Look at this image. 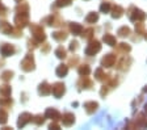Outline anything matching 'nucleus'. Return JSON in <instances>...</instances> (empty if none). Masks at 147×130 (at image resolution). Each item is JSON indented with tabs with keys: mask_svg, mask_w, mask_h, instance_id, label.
I'll list each match as a JSON object with an SVG mask.
<instances>
[{
	"mask_svg": "<svg viewBox=\"0 0 147 130\" xmlns=\"http://www.w3.org/2000/svg\"><path fill=\"white\" fill-rule=\"evenodd\" d=\"M143 29H144V25L141 21H137V24H135V32L138 34H142L143 33Z\"/></svg>",
	"mask_w": 147,
	"mask_h": 130,
	"instance_id": "a19ab883",
	"label": "nucleus"
},
{
	"mask_svg": "<svg viewBox=\"0 0 147 130\" xmlns=\"http://www.w3.org/2000/svg\"><path fill=\"white\" fill-rule=\"evenodd\" d=\"M68 29L74 36H79V34H82L84 28H83V25L78 24V22H68Z\"/></svg>",
	"mask_w": 147,
	"mask_h": 130,
	"instance_id": "dca6fc26",
	"label": "nucleus"
},
{
	"mask_svg": "<svg viewBox=\"0 0 147 130\" xmlns=\"http://www.w3.org/2000/svg\"><path fill=\"white\" fill-rule=\"evenodd\" d=\"M20 68H21L24 72H30L33 71L36 68V62H34V55H33V51H29L26 55L22 58L21 63H20Z\"/></svg>",
	"mask_w": 147,
	"mask_h": 130,
	"instance_id": "7ed1b4c3",
	"label": "nucleus"
},
{
	"mask_svg": "<svg viewBox=\"0 0 147 130\" xmlns=\"http://www.w3.org/2000/svg\"><path fill=\"white\" fill-rule=\"evenodd\" d=\"M45 120H46L45 115H36V116H33L32 122H33V124H36L37 126H42V125L45 124Z\"/></svg>",
	"mask_w": 147,
	"mask_h": 130,
	"instance_id": "bb28decb",
	"label": "nucleus"
},
{
	"mask_svg": "<svg viewBox=\"0 0 147 130\" xmlns=\"http://www.w3.org/2000/svg\"><path fill=\"white\" fill-rule=\"evenodd\" d=\"M38 45H40V42H37L33 37L29 38V40L26 41V46H28V50H29V51H34V50L38 47Z\"/></svg>",
	"mask_w": 147,
	"mask_h": 130,
	"instance_id": "c756f323",
	"label": "nucleus"
},
{
	"mask_svg": "<svg viewBox=\"0 0 147 130\" xmlns=\"http://www.w3.org/2000/svg\"><path fill=\"white\" fill-rule=\"evenodd\" d=\"M13 105V100L12 97H0V108L4 109H11Z\"/></svg>",
	"mask_w": 147,
	"mask_h": 130,
	"instance_id": "412c9836",
	"label": "nucleus"
},
{
	"mask_svg": "<svg viewBox=\"0 0 147 130\" xmlns=\"http://www.w3.org/2000/svg\"><path fill=\"white\" fill-rule=\"evenodd\" d=\"M55 55H57V58H59V59H64L67 57V50L64 49L63 46H58L57 50H55Z\"/></svg>",
	"mask_w": 147,
	"mask_h": 130,
	"instance_id": "7c9ffc66",
	"label": "nucleus"
},
{
	"mask_svg": "<svg viewBox=\"0 0 147 130\" xmlns=\"http://www.w3.org/2000/svg\"><path fill=\"white\" fill-rule=\"evenodd\" d=\"M50 49H51L50 43H49V42H46V41H43V45L41 46V51H42V54H49Z\"/></svg>",
	"mask_w": 147,
	"mask_h": 130,
	"instance_id": "e433bc0d",
	"label": "nucleus"
},
{
	"mask_svg": "<svg viewBox=\"0 0 147 130\" xmlns=\"http://www.w3.org/2000/svg\"><path fill=\"white\" fill-rule=\"evenodd\" d=\"M116 59H117V55L116 54H107V55L104 57V58L101 59V66L105 68H109L112 67V66L116 65Z\"/></svg>",
	"mask_w": 147,
	"mask_h": 130,
	"instance_id": "9d476101",
	"label": "nucleus"
},
{
	"mask_svg": "<svg viewBox=\"0 0 147 130\" xmlns=\"http://www.w3.org/2000/svg\"><path fill=\"white\" fill-rule=\"evenodd\" d=\"M97 20H98V13L96 12H89L88 16L86 17L87 24H95V22H97Z\"/></svg>",
	"mask_w": 147,
	"mask_h": 130,
	"instance_id": "cd10ccee",
	"label": "nucleus"
},
{
	"mask_svg": "<svg viewBox=\"0 0 147 130\" xmlns=\"http://www.w3.org/2000/svg\"><path fill=\"white\" fill-rule=\"evenodd\" d=\"M3 66H4V61L3 59H0V67H3Z\"/></svg>",
	"mask_w": 147,
	"mask_h": 130,
	"instance_id": "a18cd8bd",
	"label": "nucleus"
},
{
	"mask_svg": "<svg viewBox=\"0 0 147 130\" xmlns=\"http://www.w3.org/2000/svg\"><path fill=\"white\" fill-rule=\"evenodd\" d=\"M79 49V42L78 41H71V43H70V50L71 51H76V50Z\"/></svg>",
	"mask_w": 147,
	"mask_h": 130,
	"instance_id": "79ce46f5",
	"label": "nucleus"
},
{
	"mask_svg": "<svg viewBox=\"0 0 147 130\" xmlns=\"http://www.w3.org/2000/svg\"><path fill=\"white\" fill-rule=\"evenodd\" d=\"M51 37L54 38L57 42H63V41L67 40L68 34H67V32L66 30H57V32H54V33L51 34Z\"/></svg>",
	"mask_w": 147,
	"mask_h": 130,
	"instance_id": "f3484780",
	"label": "nucleus"
},
{
	"mask_svg": "<svg viewBox=\"0 0 147 130\" xmlns=\"http://www.w3.org/2000/svg\"><path fill=\"white\" fill-rule=\"evenodd\" d=\"M78 63H79V58H78L76 55L75 57H71L70 59H68V67H74V66H76Z\"/></svg>",
	"mask_w": 147,
	"mask_h": 130,
	"instance_id": "ea45409f",
	"label": "nucleus"
},
{
	"mask_svg": "<svg viewBox=\"0 0 147 130\" xmlns=\"http://www.w3.org/2000/svg\"><path fill=\"white\" fill-rule=\"evenodd\" d=\"M71 3H72V0H57L55 4H54V7H57V8H62V7L70 5Z\"/></svg>",
	"mask_w": 147,
	"mask_h": 130,
	"instance_id": "c9c22d12",
	"label": "nucleus"
},
{
	"mask_svg": "<svg viewBox=\"0 0 147 130\" xmlns=\"http://www.w3.org/2000/svg\"><path fill=\"white\" fill-rule=\"evenodd\" d=\"M21 1H24V0H16V3H21Z\"/></svg>",
	"mask_w": 147,
	"mask_h": 130,
	"instance_id": "49530a36",
	"label": "nucleus"
},
{
	"mask_svg": "<svg viewBox=\"0 0 147 130\" xmlns=\"http://www.w3.org/2000/svg\"><path fill=\"white\" fill-rule=\"evenodd\" d=\"M144 38H146V40H147V33H144Z\"/></svg>",
	"mask_w": 147,
	"mask_h": 130,
	"instance_id": "de8ad7c7",
	"label": "nucleus"
},
{
	"mask_svg": "<svg viewBox=\"0 0 147 130\" xmlns=\"http://www.w3.org/2000/svg\"><path fill=\"white\" fill-rule=\"evenodd\" d=\"M12 93V88L9 84H4V86H0V97H9Z\"/></svg>",
	"mask_w": 147,
	"mask_h": 130,
	"instance_id": "5701e85b",
	"label": "nucleus"
},
{
	"mask_svg": "<svg viewBox=\"0 0 147 130\" xmlns=\"http://www.w3.org/2000/svg\"><path fill=\"white\" fill-rule=\"evenodd\" d=\"M55 74H57V76L58 77H64L66 75L68 74V66L67 65H59L58 67H57V70H55Z\"/></svg>",
	"mask_w": 147,
	"mask_h": 130,
	"instance_id": "4be33fe9",
	"label": "nucleus"
},
{
	"mask_svg": "<svg viewBox=\"0 0 147 130\" xmlns=\"http://www.w3.org/2000/svg\"><path fill=\"white\" fill-rule=\"evenodd\" d=\"M127 16H129V19L131 20V21H134V22L143 21V20L146 19V13L142 12V11L138 9V8H135V7H130V8H129Z\"/></svg>",
	"mask_w": 147,
	"mask_h": 130,
	"instance_id": "39448f33",
	"label": "nucleus"
},
{
	"mask_svg": "<svg viewBox=\"0 0 147 130\" xmlns=\"http://www.w3.org/2000/svg\"><path fill=\"white\" fill-rule=\"evenodd\" d=\"M130 63H131V59L129 58V57H126V54H125V57H123V58L121 59L118 63H117V68H118V70H121V71H125V70H127V68H129Z\"/></svg>",
	"mask_w": 147,
	"mask_h": 130,
	"instance_id": "6ab92c4d",
	"label": "nucleus"
},
{
	"mask_svg": "<svg viewBox=\"0 0 147 130\" xmlns=\"http://www.w3.org/2000/svg\"><path fill=\"white\" fill-rule=\"evenodd\" d=\"M130 50H131V47H130V45H127V43H119L118 46H117V51H118V53L126 54V53H129Z\"/></svg>",
	"mask_w": 147,
	"mask_h": 130,
	"instance_id": "f704fd0d",
	"label": "nucleus"
},
{
	"mask_svg": "<svg viewBox=\"0 0 147 130\" xmlns=\"http://www.w3.org/2000/svg\"><path fill=\"white\" fill-rule=\"evenodd\" d=\"M49 129H54V130H57V129H61V126H59V124H57V121H53L51 124L49 125Z\"/></svg>",
	"mask_w": 147,
	"mask_h": 130,
	"instance_id": "c03bdc74",
	"label": "nucleus"
},
{
	"mask_svg": "<svg viewBox=\"0 0 147 130\" xmlns=\"http://www.w3.org/2000/svg\"><path fill=\"white\" fill-rule=\"evenodd\" d=\"M51 93H53V96L54 97L61 99L64 93H66V86H64V83H62V82H57V83H54L51 86Z\"/></svg>",
	"mask_w": 147,
	"mask_h": 130,
	"instance_id": "6e6552de",
	"label": "nucleus"
},
{
	"mask_svg": "<svg viewBox=\"0 0 147 130\" xmlns=\"http://www.w3.org/2000/svg\"><path fill=\"white\" fill-rule=\"evenodd\" d=\"M110 8H112V7H110V3H105V1L100 5V11L102 13H109Z\"/></svg>",
	"mask_w": 147,
	"mask_h": 130,
	"instance_id": "58836bf2",
	"label": "nucleus"
},
{
	"mask_svg": "<svg viewBox=\"0 0 147 130\" xmlns=\"http://www.w3.org/2000/svg\"><path fill=\"white\" fill-rule=\"evenodd\" d=\"M8 12H9V9L5 5H3L1 0H0V17H5V16L8 15Z\"/></svg>",
	"mask_w": 147,
	"mask_h": 130,
	"instance_id": "4c0bfd02",
	"label": "nucleus"
},
{
	"mask_svg": "<svg viewBox=\"0 0 147 130\" xmlns=\"http://www.w3.org/2000/svg\"><path fill=\"white\" fill-rule=\"evenodd\" d=\"M29 11L30 7L28 3H18L15 8V19H13V24L16 28L24 29L25 26L29 25Z\"/></svg>",
	"mask_w": 147,
	"mask_h": 130,
	"instance_id": "f257e3e1",
	"label": "nucleus"
},
{
	"mask_svg": "<svg viewBox=\"0 0 147 130\" xmlns=\"http://www.w3.org/2000/svg\"><path fill=\"white\" fill-rule=\"evenodd\" d=\"M95 77H96V80H98V82H108L110 75L107 74V72H104L102 68H97L95 71Z\"/></svg>",
	"mask_w": 147,
	"mask_h": 130,
	"instance_id": "a211bd4d",
	"label": "nucleus"
},
{
	"mask_svg": "<svg viewBox=\"0 0 147 130\" xmlns=\"http://www.w3.org/2000/svg\"><path fill=\"white\" fill-rule=\"evenodd\" d=\"M13 75H15V72H13V71H11V70H7V71H3V74L0 75V77H1V80H3V82L8 83V82L13 77Z\"/></svg>",
	"mask_w": 147,
	"mask_h": 130,
	"instance_id": "2f4dec72",
	"label": "nucleus"
},
{
	"mask_svg": "<svg viewBox=\"0 0 147 130\" xmlns=\"http://www.w3.org/2000/svg\"><path fill=\"white\" fill-rule=\"evenodd\" d=\"M61 121L63 124V126H67V127L72 126L74 122H75V116L72 113H70V112H66V113L61 115Z\"/></svg>",
	"mask_w": 147,
	"mask_h": 130,
	"instance_id": "ddd939ff",
	"label": "nucleus"
},
{
	"mask_svg": "<svg viewBox=\"0 0 147 130\" xmlns=\"http://www.w3.org/2000/svg\"><path fill=\"white\" fill-rule=\"evenodd\" d=\"M130 33H131V30H130L129 26H122V28H119L118 32H117V34H118L119 37H129Z\"/></svg>",
	"mask_w": 147,
	"mask_h": 130,
	"instance_id": "72a5a7b5",
	"label": "nucleus"
},
{
	"mask_svg": "<svg viewBox=\"0 0 147 130\" xmlns=\"http://www.w3.org/2000/svg\"><path fill=\"white\" fill-rule=\"evenodd\" d=\"M102 40H104V42L107 43V45H109V46H116V45H117L116 37H114V36H112V34H109V33L104 34Z\"/></svg>",
	"mask_w": 147,
	"mask_h": 130,
	"instance_id": "b1692460",
	"label": "nucleus"
},
{
	"mask_svg": "<svg viewBox=\"0 0 147 130\" xmlns=\"http://www.w3.org/2000/svg\"><path fill=\"white\" fill-rule=\"evenodd\" d=\"M78 72H79L80 76H88L91 74V67L88 65H80L78 68Z\"/></svg>",
	"mask_w": 147,
	"mask_h": 130,
	"instance_id": "a878e982",
	"label": "nucleus"
},
{
	"mask_svg": "<svg viewBox=\"0 0 147 130\" xmlns=\"http://www.w3.org/2000/svg\"><path fill=\"white\" fill-rule=\"evenodd\" d=\"M108 91H109V86H108V84H107V86H102V87H101V91H100V95L104 97L105 95L108 93Z\"/></svg>",
	"mask_w": 147,
	"mask_h": 130,
	"instance_id": "37998d69",
	"label": "nucleus"
},
{
	"mask_svg": "<svg viewBox=\"0 0 147 130\" xmlns=\"http://www.w3.org/2000/svg\"><path fill=\"white\" fill-rule=\"evenodd\" d=\"M78 87H79V91L82 90H91L93 87V82L89 79L88 76H82L78 82Z\"/></svg>",
	"mask_w": 147,
	"mask_h": 130,
	"instance_id": "f8f14e48",
	"label": "nucleus"
},
{
	"mask_svg": "<svg viewBox=\"0 0 147 130\" xmlns=\"http://www.w3.org/2000/svg\"><path fill=\"white\" fill-rule=\"evenodd\" d=\"M100 50H101V43L97 40H91L88 46L86 47V54L88 57H92V55H96Z\"/></svg>",
	"mask_w": 147,
	"mask_h": 130,
	"instance_id": "0eeeda50",
	"label": "nucleus"
},
{
	"mask_svg": "<svg viewBox=\"0 0 147 130\" xmlns=\"http://www.w3.org/2000/svg\"><path fill=\"white\" fill-rule=\"evenodd\" d=\"M13 30H15V26L11 25V22L5 21V20L0 21V33L5 34V36H12Z\"/></svg>",
	"mask_w": 147,
	"mask_h": 130,
	"instance_id": "9b49d317",
	"label": "nucleus"
},
{
	"mask_svg": "<svg viewBox=\"0 0 147 130\" xmlns=\"http://www.w3.org/2000/svg\"><path fill=\"white\" fill-rule=\"evenodd\" d=\"M93 33H95V30L92 28H88V29H83V32H82V36L84 40H88V41H91L92 40V37H93Z\"/></svg>",
	"mask_w": 147,
	"mask_h": 130,
	"instance_id": "c85d7f7f",
	"label": "nucleus"
},
{
	"mask_svg": "<svg viewBox=\"0 0 147 130\" xmlns=\"http://www.w3.org/2000/svg\"><path fill=\"white\" fill-rule=\"evenodd\" d=\"M84 108H86V112L88 115H92V113H95L98 108V104L95 101H87L84 102Z\"/></svg>",
	"mask_w": 147,
	"mask_h": 130,
	"instance_id": "aec40b11",
	"label": "nucleus"
},
{
	"mask_svg": "<svg viewBox=\"0 0 147 130\" xmlns=\"http://www.w3.org/2000/svg\"><path fill=\"white\" fill-rule=\"evenodd\" d=\"M122 15H123V8L122 7L113 5V8H112V17H113V19H119Z\"/></svg>",
	"mask_w": 147,
	"mask_h": 130,
	"instance_id": "393cba45",
	"label": "nucleus"
},
{
	"mask_svg": "<svg viewBox=\"0 0 147 130\" xmlns=\"http://www.w3.org/2000/svg\"><path fill=\"white\" fill-rule=\"evenodd\" d=\"M16 51H17V49H16V46L15 45H12V43H8V42L0 43V54H1L3 58L15 55Z\"/></svg>",
	"mask_w": 147,
	"mask_h": 130,
	"instance_id": "423d86ee",
	"label": "nucleus"
},
{
	"mask_svg": "<svg viewBox=\"0 0 147 130\" xmlns=\"http://www.w3.org/2000/svg\"><path fill=\"white\" fill-rule=\"evenodd\" d=\"M29 29H30V34L32 37L37 41V42L42 43L43 41H46V33L45 29L41 24H36V22H29Z\"/></svg>",
	"mask_w": 147,
	"mask_h": 130,
	"instance_id": "f03ea898",
	"label": "nucleus"
},
{
	"mask_svg": "<svg viewBox=\"0 0 147 130\" xmlns=\"http://www.w3.org/2000/svg\"><path fill=\"white\" fill-rule=\"evenodd\" d=\"M41 24H45V25H47V26H62L63 25V20H62V17H61V15H59L58 12H54V13H51V15H49V16H46L45 19L41 21Z\"/></svg>",
	"mask_w": 147,
	"mask_h": 130,
	"instance_id": "20e7f679",
	"label": "nucleus"
},
{
	"mask_svg": "<svg viewBox=\"0 0 147 130\" xmlns=\"http://www.w3.org/2000/svg\"><path fill=\"white\" fill-rule=\"evenodd\" d=\"M45 117L50 118L53 121H58V120H61V113L55 108H47L45 112Z\"/></svg>",
	"mask_w": 147,
	"mask_h": 130,
	"instance_id": "2eb2a0df",
	"label": "nucleus"
},
{
	"mask_svg": "<svg viewBox=\"0 0 147 130\" xmlns=\"http://www.w3.org/2000/svg\"><path fill=\"white\" fill-rule=\"evenodd\" d=\"M50 93H51V86L47 82H42L38 86V95H41V96H49Z\"/></svg>",
	"mask_w": 147,
	"mask_h": 130,
	"instance_id": "4468645a",
	"label": "nucleus"
},
{
	"mask_svg": "<svg viewBox=\"0 0 147 130\" xmlns=\"http://www.w3.org/2000/svg\"><path fill=\"white\" fill-rule=\"evenodd\" d=\"M8 122V112L7 109L0 108V125H5Z\"/></svg>",
	"mask_w": 147,
	"mask_h": 130,
	"instance_id": "473e14b6",
	"label": "nucleus"
},
{
	"mask_svg": "<svg viewBox=\"0 0 147 130\" xmlns=\"http://www.w3.org/2000/svg\"><path fill=\"white\" fill-rule=\"evenodd\" d=\"M32 120H33V116H32L30 113H28V112H24V113L20 115V117H18V120H17V127L22 129V127H25L29 122H32Z\"/></svg>",
	"mask_w": 147,
	"mask_h": 130,
	"instance_id": "1a4fd4ad",
	"label": "nucleus"
}]
</instances>
